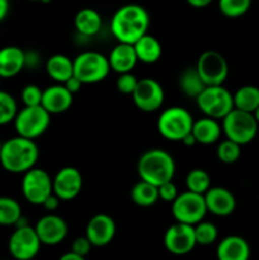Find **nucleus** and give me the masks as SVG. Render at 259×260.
<instances>
[{
    "label": "nucleus",
    "mask_w": 259,
    "mask_h": 260,
    "mask_svg": "<svg viewBox=\"0 0 259 260\" xmlns=\"http://www.w3.org/2000/svg\"><path fill=\"white\" fill-rule=\"evenodd\" d=\"M150 25V15L139 4H127L119 8L111 20L112 35L118 42L134 45L146 35Z\"/></svg>",
    "instance_id": "f257e3e1"
},
{
    "label": "nucleus",
    "mask_w": 259,
    "mask_h": 260,
    "mask_svg": "<svg viewBox=\"0 0 259 260\" xmlns=\"http://www.w3.org/2000/svg\"><path fill=\"white\" fill-rule=\"evenodd\" d=\"M38 156L40 150L35 140L18 135L17 137L3 142L0 164L7 172L19 174L36 167Z\"/></svg>",
    "instance_id": "f03ea898"
},
{
    "label": "nucleus",
    "mask_w": 259,
    "mask_h": 260,
    "mask_svg": "<svg viewBox=\"0 0 259 260\" xmlns=\"http://www.w3.org/2000/svg\"><path fill=\"white\" fill-rule=\"evenodd\" d=\"M137 173L145 182L159 187L173 179L175 162L169 152L160 149H152L141 155L137 164Z\"/></svg>",
    "instance_id": "7ed1b4c3"
},
{
    "label": "nucleus",
    "mask_w": 259,
    "mask_h": 260,
    "mask_svg": "<svg viewBox=\"0 0 259 260\" xmlns=\"http://www.w3.org/2000/svg\"><path fill=\"white\" fill-rule=\"evenodd\" d=\"M259 123L250 112L234 108L222 118V131L226 139L233 140L239 145L253 141L258 134Z\"/></svg>",
    "instance_id": "20e7f679"
},
{
    "label": "nucleus",
    "mask_w": 259,
    "mask_h": 260,
    "mask_svg": "<svg viewBox=\"0 0 259 260\" xmlns=\"http://www.w3.org/2000/svg\"><path fill=\"white\" fill-rule=\"evenodd\" d=\"M193 117L182 107H170L161 112L157 119V129L164 139L169 141H182L192 132Z\"/></svg>",
    "instance_id": "39448f33"
},
{
    "label": "nucleus",
    "mask_w": 259,
    "mask_h": 260,
    "mask_svg": "<svg viewBox=\"0 0 259 260\" xmlns=\"http://www.w3.org/2000/svg\"><path fill=\"white\" fill-rule=\"evenodd\" d=\"M196 102L206 116L215 119H222L235 108L234 95L222 85L206 86L198 94Z\"/></svg>",
    "instance_id": "423d86ee"
},
{
    "label": "nucleus",
    "mask_w": 259,
    "mask_h": 260,
    "mask_svg": "<svg viewBox=\"0 0 259 260\" xmlns=\"http://www.w3.org/2000/svg\"><path fill=\"white\" fill-rule=\"evenodd\" d=\"M74 62V76L83 84H95L104 80L109 74L108 57L95 51H86L75 57Z\"/></svg>",
    "instance_id": "0eeeda50"
},
{
    "label": "nucleus",
    "mask_w": 259,
    "mask_h": 260,
    "mask_svg": "<svg viewBox=\"0 0 259 260\" xmlns=\"http://www.w3.org/2000/svg\"><path fill=\"white\" fill-rule=\"evenodd\" d=\"M51 122V114L38 106H25L17 113L14 118V126L18 135L27 139H37L47 131Z\"/></svg>",
    "instance_id": "6e6552de"
},
{
    "label": "nucleus",
    "mask_w": 259,
    "mask_h": 260,
    "mask_svg": "<svg viewBox=\"0 0 259 260\" xmlns=\"http://www.w3.org/2000/svg\"><path fill=\"white\" fill-rule=\"evenodd\" d=\"M207 212L205 196L200 193L187 190L182 194H178L172 202L173 217L178 222L195 226L205 218Z\"/></svg>",
    "instance_id": "1a4fd4ad"
},
{
    "label": "nucleus",
    "mask_w": 259,
    "mask_h": 260,
    "mask_svg": "<svg viewBox=\"0 0 259 260\" xmlns=\"http://www.w3.org/2000/svg\"><path fill=\"white\" fill-rule=\"evenodd\" d=\"M22 192L25 200L33 205H42L43 201L53 193L52 178L46 170L33 167L24 173Z\"/></svg>",
    "instance_id": "9d476101"
},
{
    "label": "nucleus",
    "mask_w": 259,
    "mask_h": 260,
    "mask_svg": "<svg viewBox=\"0 0 259 260\" xmlns=\"http://www.w3.org/2000/svg\"><path fill=\"white\" fill-rule=\"evenodd\" d=\"M42 243L36 233L35 228L24 225L17 228L8 243V249L13 258L17 260H30L38 253Z\"/></svg>",
    "instance_id": "9b49d317"
},
{
    "label": "nucleus",
    "mask_w": 259,
    "mask_h": 260,
    "mask_svg": "<svg viewBox=\"0 0 259 260\" xmlns=\"http://www.w3.org/2000/svg\"><path fill=\"white\" fill-rule=\"evenodd\" d=\"M196 69L207 86L222 85L229 74V66L225 57L216 51L203 52L198 57Z\"/></svg>",
    "instance_id": "f8f14e48"
},
{
    "label": "nucleus",
    "mask_w": 259,
    "mask_h": 260,
    "mask_svg": "<svg viewBox=\"0 0 259 260\" xmlns=\"http://www.w3.org/2000/svg\"><path fill=\"white\" fill-rule=\"evenodd\" d=\"M165 249L174 255H185L197 245L195 226L183 222H175L169 226L164 235Z\"/></svg>",
    "instance_id": "ddd939ff"
},
{
    "label": "nucleus",
    "mask_w": 259,
    "mask_h": 260,
    "mask_svg": "<svg viewBox=\"0 0 259 260\" xmlns=\"http://www.w3.org/2000/svg\"><path fill=\"white\" fill-rule=\"evenodd\" d=\"M134 103L140 111L155 112L164 103V89L154 79H141L131 94Z\"/></svg>",
    "instance_id": "4468645a"
},
{
    "label": "nucleus",
    "mask_w": 259,
    "mask_h": 260,
    "mask_svg": "<svg viewBox=\"0 0 259 260\" xmlns=\"http://www.w3.org/2000/svg\"><path fill=\"white\" fill-rule=\"evenodd\" d=\"M53 193L61 201H71L83 188V177L74 167H65L57 172L52 179Z\"/></svg>",
    "instance_id": "2eb2a0df"
},
{
    "label": "nucleus",
    "mask_w": 259,
    "mask_h": 260,
    "mask_svg": "<svg viewBox=\"0 0 259 260\" xmlns=\"http://www.w3.org/2000/svg\"><path fill=\"white\" fill-rule=\"evenodd\" d=\"M41 243L57 245L68 235V223L57 215H46L38 220L35 228Z\"/></svg>",
    "instance_id": "dca6fc26"
},
{
    "label": "nucleus",
    "mask_w": 259,
    "mask_h": 260,
    "mask_svg": "<svg viewBox=\"0 0 259 260\" xmlns=\"http://www.w3.org/2000/svg\"><path fill=\"white\" fill-rule=\"evenodd\" d=\"M116 235V223L113 218L104 213L91 217L86 225L85 236L93 246H106Z\"/></svg>",
    "instance_id": "f3484780"
},
{
    "label": "nucleus",
    "mask_w": 259,
    "mask_h": 260,
    "mask_svg": "<svg viewBox=\"0 0 259 260\" xmlns=\"http://www.w3.org/2000/svg\"><path fill=\"white\" fill-rule=\"evenodd\" d=\"M206 207L215 216L225 217L235 211L236 200L233 193L223 187H210L205 193Z\"/></svg>",
    "instance_id": "a211bd4d"
},
{
    "label": "nucleus",
    "mask_w": 259,
    "mask_h": 260,
    "mask_svg": "<svg viewBox=\"0 0 259 260\" xmlns=\"http://www.w3.org/2000/svg\"><path fill=\"white\" fill-rule=\"evenodd\" d=\"M73 104V93L65 85H52L45 89L42 93L41 106L50 114L63 113Z\"/></svg>",
    "instance_id": "6ab92c4d"
},
{
    "label": "nucleus",
    "mask_w": 259,
    "mask_h": 260,
    "mask_svg": "<svg viewBox=\"0 0 259 260\" xmlns=\"http://www.w3.org/2000/svg\"><path fill=\"white\" fill-rule=\"evenodd\" d=\"M216 255L220 260H246L250 256V246L241 236H226L218 244Z\"/></svg>",
    "instance_id": "aec40b11"
},
{
    "label": "nucleus",
    "mask_w": 259,
    "mask_h": 260,
    "mask_svg": "<svg viewBox=\"0 0 259 260\" xmlns=\"http://www.w3.org/2000/svg\"><path fill=\"white\" fill-rule=\"evenodd\" d=\"M108 61L112 70L118 74H123L130 73L136 66L139 58H137L134 45L119 42L109 53Z\"/></svg>",
    "instance_id": "412c9836"
},
{
    "label": "nucleus",
    "mask_w": 259,
    "mask_h": 260,
    "mask_svg": "<svg viewBox=\"0 0 259 260\" xmlns=\"http://www.w3.org/2000/svg\"><path fill=\"white\" fill-rule=\"evenodd\" d=\"M27 56L17 46H7L0 50V76L13 78L24 68Z\"/></svg>",
    "instance_id": "4be33fe9"
},
{
    "label": "nucleus",
    "mask_w": 259,
    "mask_h": 260,
    "mask_svg": "<svg viewBox=\"0 0 259 260\" xmlns=\"http://www.w3.org/2000/svg\"><path fill=\"white\" fill-rule=\"evenodd\" d=\"M221 131H222V128H221L220 124L217 123L215 118H211V117L206 116V118H201L193 122L192 135L198 144H213L220 139Z\"/></svg>",
    "instance_id": "5701e85b"
},
{
    "label": "nucleus",
    "mask_w": 259,
    "mask_h": 260,
    "mask_svg": "<svg viewBox=\"0 0 259 260\" xmlns=\"http://www.w3.org/2000/svg\"><path fill=\"white\" fill-rule=\"evenodd\" d=\"M134 47L139 61L144 63H155L161 57V43L149 33H146L140 40H137L134 43Z\"/></svg>",
    "instance_id": "b1692460"
},
{
    "label": "nucleus",
    "mask_w": 259,
    "mask_h": 260,
    "mask_svg": "<svg viewBox=\"0 0 259 260\" xmlns=\"http://www.w3.org/2000/svg\"><path fill=\"white\" fill-rule=\"evenodd\" d=\"M46 71L50 78H52L57 83L63 84L74 75V62L68 56L57 53L48 58L46 63Z\"/></svg>",
    "instance_id": "393cba45"
},
{
    "label": "nucleus",
    "mask_w": 259,
    "mask_h": 260,
    "mask_svg": "<svg viewBox=\"0 0 259 260\" xmlns=\"http://www.w3.org/2000/svg\"><path fill=\"white\" fill-rule=\"evenodd\" d=\"M75 29L83 36H94L101 30L102 18L96 10L85 8L78 12L74 19Z\"/></svg>",
    "instance_id": "a878e982"
},
{
    "label": "nucleus",
    "mask_w": 259,
    "mask_h": 260,
    "mask_svg": "<svg viewBox=\"0 0 259 260\" xmlns=\"http://www.w3.org/2000/svg\"><path fill=\"white\" fill-rule=\"evenodd\" d=\"M205 81L198 74L197 69L187 68L180 73L179 75V88L183 91V94L189 98H197L198 94L206 88Z\"/></svg>",
    "instance_id": "bb28decb"
},
{
    "label": "nucleus",
    "mask_w": 259,
    "mask_h": 260,
    "mask_svg": "<svg viewBox=\"0 0 259 260\" xmlns=\"http://www.w3.org/2000/svg\"><path fill=\"white\" fill-rule=\"evenodd\" d=\"M131 200L140 207H150L159 200V190L156 185L141 179L132 187Z\"/></svg>",
    "instance_id": "cd10ccee"
},
{
    "label": "nucleus",
    "mask_w": 259,
    "mask_h": 260,
    "mask_svg": "<svg viewBox=\"0 0 259 260\" xmlns=\"http://www.w3.org/2000/svg\"><path fill=\"white\" fill-rule=\"evenodd\" d=\"M234 106L241 111L253 113L259 107V88L254 85H244L235 91Z\"/></svg>",
    "instance_id": "c85d7f7f"
},
{
    "label": "nucleus",
    "mask_w": 259,
    "mask_h": 260,
    "mask_svg": "<svg viewBox=\"0 0 259 260\" xmlns=\"http://www.w3.org/2000/svg\"><path fill=\"white\" fill-rule=\"evenodd\" d=\"M20 217H22V208L19 203L12 197H0V225H17Z\"/></svg>",
    "instance_id": "c756f323"
},
{
    "label": "nucleus",
    "mask_w": 259,
    "mask_h": 260,
    "mask_svg": "<svg viewBox=\"0 0 259 260\" xmlns=\"http://www.w3.org/2000/svg\"><path fill=\"white\" fill-rule=\"evenodd\" d=\"M185 184H187V189L190 192L205 194L211 187V178L208 173L203 169H193L188 173L185 178Z\"/></svg>",
    "instance_id": "7c9ffc66"
},
{
    "label": "nucleus",
    "mask_w": 259,
    "mask_h": 260,
    "mask_svg": "<svg viewBox=\"0 0 259 260\" xmlns=\"http://www.w3.org/2000/svg\"><path fill=\"white\" fill-rule=\"evenodd\" d=\"M251 5V0H218L220 12L228 18H239L245 14Z\"/></svg>",
    "instance_id": "2f4dec72"
},
{
    "label": "nucleus",
    "mask_w": 259,
    "mask_h": 260,
    "mask_svg": "<svg viewBox=\"0 0 259 260\" xmlns=\"http://www.w3.org/2000/svg\"><path fill=\"white\" fill-rule=\"evenodd\" d=\"M18 113L17 102L7 91L0 90V126L14 121Z\"/></svg>",
    "instance_id": "473e14b6"
},
{
    "label": "nucleus",
    "mask_w": 259,
    "mask_h": 260,
    "mask_svg": "<svg viewBox=\"0 0 259 260\" xmlns=\"http://www.w3.org/2000/svg\"><path fill=\"white\" fill-rule=\"evenodd\" d=\"M240 146L241 145H239L238 142L226 139L217 147L218 160L225 162V164H233V162L238 161L241 155Z\"/></svg>",
    "instance_id": "72a5a7b5"
},
{
    "label": "nucleus",
    "mask_w": 259,
    "mask_h": 260,
    "mask_svg": "<svg viewBox=\"0 0 259 260\" xmlns=\"http://www.w3.org/2000/svg\"><path fill=\"white\" fill-rule=\"evenodd\" d=\"M196 240L197 244L201 245H210V244L215 243L217 239V228L211 222H198L197 226L195 228Z\"/></svg>",
    "instance_id": "f704fd0d"
},
{
    "label": "nucleus",
    "mask_w": 259,
    "mask_h": 260,
    "mask_svg": "<svg viewBox=\"0 0 259 260\" xmlns=\"http://www.w3.org/2000/svg\"><path fill=\"white\" fill-rule=\"evenodd\" d=\"M42 93L43 90H41L40 86L33 85V84L24 86V89L22 90V101L24 106H38V104H41Z\"/></svg>",
    "instance_id": "c9c22d12"
},
{
    "label": "nucleus",
    "mask_w": 259,
    "mask_h": 260,
    "mask_svg": "<svg viewBox=\"0 0 259 260\" xmlns=\"http://www.w3.org/2000/svg\"><path fill=\"white\" fill-rule=\"evenodd\" d=\"M139 80L136 79V76L134 74L130 73H123L119 74V78L117 79V89L121 91L122 94H132L134 93L135 88H136Z\"/></svg>",
    "instance_id": "e433bc0d"
},
{
    "label": "nucleus",
    "mask_w": 259,
    "mask_h": 260,
    "mask_svg": "<svg viewBox=\"0 0 259 260\" xmlns=\"http://www.w3.org/2000/svg\"><path fill=\"white\" fill-rule=\"evenodd\" d=\"M157 190H159V200L164 201V202L172 203L173 201L178 197L177 187H175V184L172 180L160 184L159 187H157Z\"/></svg>",
    "instance_id": "4c0bfd02"
},
{
    "label": "nucleus",
    "mask_w": 259,
    "mask_h": 260,
    "mask_svg": "<svg viewBox=\"0 0 259 260\" xmlns=\"http://www.w3.org/2000/svg\"><path fill=\"white\" fill-rule=\"evenodd\" d=\"M91 246H93V244L89 241V239L86 236H80V238H76L74 240L73 245H71V250L74 253L79 254L80 256H83V258H85L90 253Z\"/></svg>",
    "instance_id": "58836bf2"
},
{
    "label": "nucleus",
    "mask_w": 259,
    "mask_h": 260,
    "mask_svg": "<svg viewBox=\"0 0 259 260\" xmlns=\"http://www.w3.org/2000/svg\"><path fill=\"white\" fill-rule=\"evenodd\" d=\"M63 85L66 86V88H68V90L69 91H71V93L73 94H75V93H78L79 90H80L81 89V85H83V83H81L80 80H79L78 78H76V76H71V78H69L68 80L65 81V83H63Z\"/></svg>",
    "instance_id": "ea45409f"
},
{
    "label": "nucleus",
    "mask_w": 259,
    "mask_h": 260,
    "mask_svg": "<svg viewBox=\"0 0 259 260\" xmlns=\"http://www.w3.org/2000/svg\"><path fill=\"white\" fill-rule=\"evenodd\" d=\"M58 205H60V198H58L55 193H52V194L48 196V197L46 198L42 203V206L47 211H55L56 208L58 207Z\"/></svg>",
    "instance_id": "a19ab883"
},
{
    "label": "nucleus",
    "mask_w": 259,
    "mask_h": 260,
    "mask_svg": "<svg viewBox=\"0 0 259 260\" xmlns=\"http://www.w3.org/2000/svg\"><path fill=\"white\" fill-rule=\"evenodd\" d=\"M9 13V0H0V22L7 18Z\"/></svg>",
    "instance_id": "79ce46f5"
},
{
    "label": "nucleus",
    "mask_w": 259,
    "mask_h": 260,
    "mask_svg": "<svg viewBox=\"0 0 259 260\" xmlns=\"http://www.w3.org/2000/svg\"><path fill=\"white\" fill-rule=\"evenodd\" d=\"M188 4L193 8H205L212 3V0H187Z\"/></svg>",
    "instance_id": "37998d69"
},
{
    "label": "nucleus",
    "mask_w": 259,
    "mask_h": 260,
    "mask_svg": "<svg viewBox=\"0 0 259 260\" xmlns=\"http://www.w3.org/2000/svg\"><path fill=\"white\" fill-rule=\"evenodd\" d=\"M60 260H84V258H83V256L79 255V254L74 253V251L71 250L70 253L63 254V255L60 258Z\"/></svg>",
    "instance_id": "c03bdc74"
},
{
    "label": "nucleus",
    "mask_w": 259,
    "mask_h": 260,
    "mask_svg": "<svg viewBox=\"0 0 259 260\" xmlns=\"http://www.w3.org/2000/svg\"><path fill=\"white\" fill-rule=\"evenodd\" d=\"M182 142L185 145V146H192V145H195L197 141H196L195 136H193L192 132H190V134H188L187 136L182 140Z\"/></svg>",
    "instance_id": "a18cd8bd"
},
{
    "label": "nucleus",
    "mask_w": 259,
    "mask_h": 260,
    "mask_svg": "<svg viewBox=\"0 0 259 260\" xmlns=\"http://www.w3.org/2000/svg\"><path fill=\"white\" fill-rule=\"evenodd\" d=\"M253 114H254V117H255L256 122H258V123H259V107L255 109V111L253 112Z\"/></svg>",
    "instance_id": "49530a36"
},
{
    "label": "nucleus",
    "mask_w": 259,
    "mask_h": 260,
    "mask_svg": "<svg viewBox=\"0 0 259 260\" xmlns=\"http://www.w3.org/2000/svg\"><path fill=\"white\" fill-rule=\"evenodd\" d=\"M29 2H43V3H47V2H50V0H29Z\"/></svg>",
    "instance_id": "de8ad7c7"
},
{
    "label": "nucleus",
    "mask_w": 259,
    "mask_h": 260,
    "mask_svg": "<svg viewBox=\"0 0 259 260\" xmlns=\"http://www.w3.org/2000/svg\"><path fill=\"white\" fill-rule=\"evenodd\" d=\"M2 146H3V142L0 141V151H2Z\"/></svg>",
    "instance_id": "09e8293b"
},
{
    "label": "nucleus",
    "mask_w": 259,
    "mask_h": 260,
    "mask_svg": "<svg viewBox=\"0 0 259 260\" xmlns=\"http://www.w3.org/2000/svg\"><path fill=\"white\" fill-rule=\"evenodd\" d=\"M0 80H2V76H0Z\"/></svg>",
    "instance_id": "8fccbe9b"
}]
</instances>
